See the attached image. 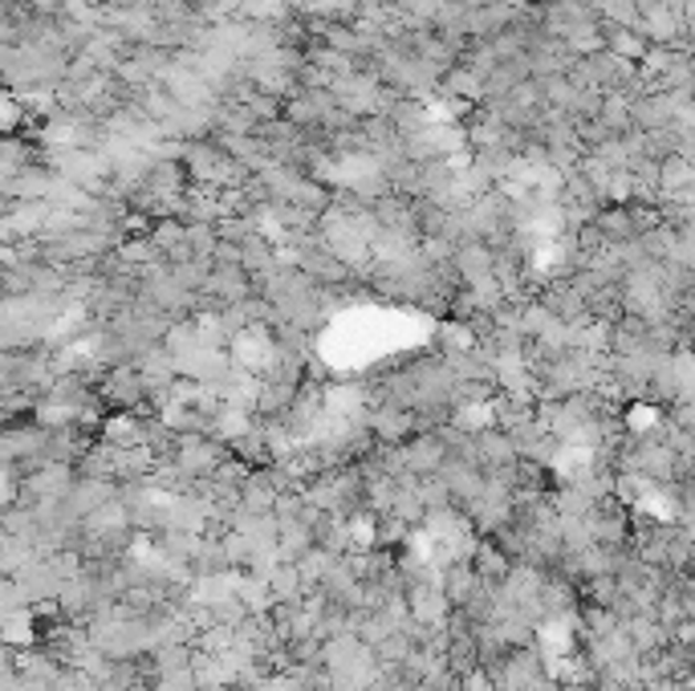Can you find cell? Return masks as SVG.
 I'll use <instances>...</instances> for the list:
<instances>
[{
	"instance_id": "obj_1",
	"label": "cell",
	"mask_w": 695,
	"mask_h": 691,
	"mask_svg": "<svg viewBox=\"0 0 695 691\" xmlns=\"http://www.w3.org/2000/svg\"><path fill=\"white\" fill-rule=\"evenodd\" d=\"M53 4H57V0H50V9H53Z\"/></svg>"
}]
</instances>
